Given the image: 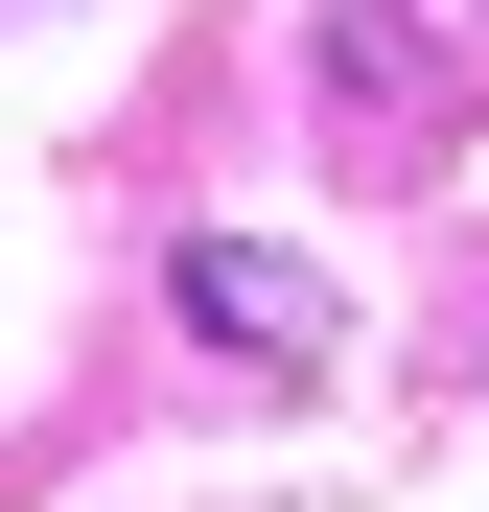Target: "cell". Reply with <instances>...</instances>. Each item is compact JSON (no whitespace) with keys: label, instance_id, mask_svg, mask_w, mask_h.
<instances>
[{"label":"cell","instance_id":"cell-1","mask_svg":"<svg viewBox=\"0 0 489 512\" xmlns=\"http://www.w3.org/2000/svg\"><path fill=\"white\" fill-rule=\"evenodd\" d=\"M187 326H210L233 373H326V280L257 256V233H187Z\"/></svg>","mask_w":489,"mask_h":512}]
</instances>
